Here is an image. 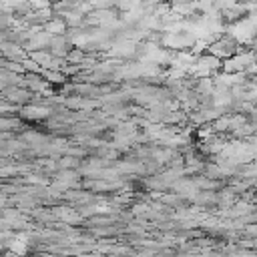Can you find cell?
Returning a JSON list of instances; mask_svg holds the SVG:
<instances>
[{"mask_svg":"<svg viewBox=\"0 0 257 257\" xmlns=\"http://www.w3.org/2000/svg\"><path fill=\"white\" fill-rule=\"evenodd\" d=\"M56 215H58L60 219H64V221H72V219H78V215H76L72 209H68V207H58V209H56Z\"/></svg>","mask_w":257,"mask_h":257,"instance_id":"6","label":"cell"},{"mask_svg":"<svg viewBox=\"0 0 257 257\" xmlns=\"http://www.w3.org/2000/svg\"><path fill=\"white\" fill-rule=\"evenodd\" d=\"M239 50H241V48H239V42H237V38L231 36V34L219 36L217 40H213V42L207 44V52H209V54H215V56L221 58V60L233 56V54L239 52Z\"/></svg>","mask_w":257,"mask_h":257,"instance_id":"1","label":"cell"},{"mask_svg":"<svg viewBox=\"0 0 257 257\" xmlns=\"http://www.w3.org/2000/svg\"><path fill=\"white\" fill-rule=\"evenodd\" d=\"M28 56L32 58V60H36L42 68H48L50 66V62H52V52L48 50V48H38V50H28Z\"/></svg>","mask_w":257,"mask_h":257,"instance_id":"4","label":"cell"},{"mask_svg":"<svg viewBox=\"0 0 257 257\" xmlns=\"http://www.w3.org/2000/svg\"><path fill=\"white\" fill-rule=\"evenodd\" d=\"M84 58H86V50L82 46H72L66 52V62H70V64H80Z\"/></svg>","mask_w":257,"mask_h":257,"instance_id":"5","label":"cell"},{"mask_svg":"<svg viewBox=\"0 0 257 257\" xmlns=\"http://www.w3.org/2000/svg\"><path fill=\"white\" fill-rule=\"evenodd\" d=\"M50 112H52V108H48V106H38V104H30V102L22 106V116H24V118H32V120L46 118Z\"/></svg>","mask_w":257,"mask_h":257,"instance_id":"2","label":"cell"},{"mask_svg":"<svg viewBox=\"0 0 257 257\" xmlns=\"http://www.w3.org/2000/svg\"><path fill=\"white\" fill-rule=\"evenodd\" d=\"M44 30L52 36H58V34H68V24L62 16H52L48 22H44Z\"/></svg>","mask_w":257,"mask_h":257,"instance_id":"3","label":"cell"},{"mask_svg":"<svg viewBox=\"0 0 257 257\" xmlns=\"http://www.w3.org/2000/svg\"><path fill=\"white\" fill-rule=\"evenodd\" d=\"M76 165H78V161L72 159V157H62V159L56 163L58 169H70V167H76Z\"/></svg>","mask_w":257,"mask_h":257,"instance_id":"7","label":"cell"}]
</instances>
